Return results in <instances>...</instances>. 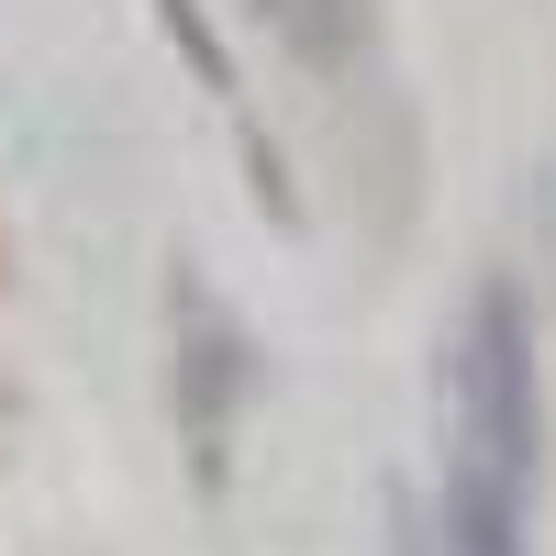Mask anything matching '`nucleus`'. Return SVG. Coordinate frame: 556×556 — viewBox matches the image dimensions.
<instances>
[{"mask_svg": "<svg viewBox=\"0 0 556 556\" xmlns=\"http://www.w3.org/2000/svg\"><path fill=\"white\" fill-rule=\"evenodd\" d=\"M445 401H456V479H490V490L534 501V479H545V390H534V323H523L513 278H479L468 290Z\"/></svg>", "mask_w": 556, "mask_h": 556, "instance_id": "obj_1", "label": "nucleus"}, {"mask_svg": "<svg viewBox=\"0 0 556 556\" xmlns=\"http://www.w3.org/2000/svg\"><path fill=\"white\" fill-rule=\"evenodd\" d=\"M256 12L301 67H356L367 34H379V0H256Z\"/></svg>", "mask_w": 556, "mask_h": 556, "instance_id": "obj_2", "label": "nucleus"}, {"mask_svg": "<svg viewBox=\"0 0 556 556\" xmlns=\"http://www.w3.org/2000/svg\"><path fill=\"white\" fill-rule=\"evenodd\" d=\"M235 390H245V345L190 301V456H201V479L223 468V401Z\"/></svg>", "mask_w": 556, "mask_h": 556, "instance_id": "obj_3", "label": "nucleus"}, {"mask_svg": "<svg viewBox=\"0 0 556 556\" xmlns=\"http://www.w3.org/2000/svg\"><path fill=\"white\" fill-rule=\"evenodd\" d=\"M445 556H523V501L490 479H456L445 490Z\"/></svg>", "mask_w": 556, "mask_h": 556, "instance_id": "obj_4", "label": "nucleus"}]
</instances>
